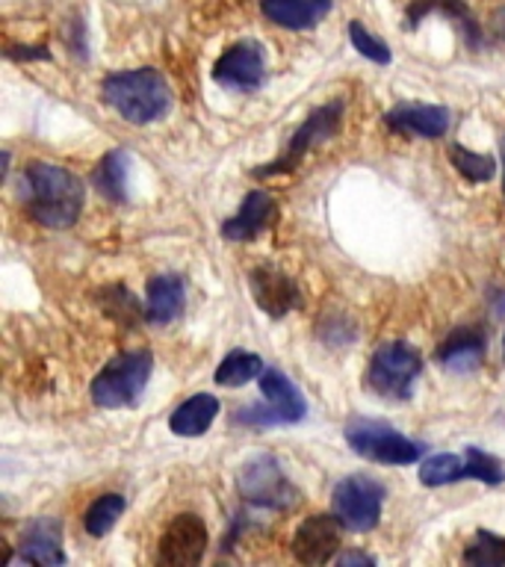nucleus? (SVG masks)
I'll return each mask as SVG.
<instances>
[{
    "mask_svg": "<svg viewBox=\"0 0 505 567\" xmlns=\"http://www.w3.org/2000/svg\"><path fill=\"white\" fill-rule=\"evenodd\" d=\"M122 512H124V496L122 494L97 496L95 503L89 505L86 520H83V526H86V532L92 535V538H104L106 532L113 529L115 523H118Z\"/></svg>",
    "mask_w": 505,
    "mask_h": 567,
    "instance_id": "26",
    "label": "nucleus"
},
{
    "mask_svg": "<svg viewBox=\"0 0 505 567\" xmlns=\"http://www.w3.org/2000/svg\"><path fill=\"white\" fill-rule=\"evenodd\" d=\"M275 210L278 207H275L272 195L264 193V189H251L239 204V210L221 225V237L228 243H248L260 230L269 228V221L275 219Z\"/></svg>",
    "mask_w": 505,
    "mask_h": 567,
    "instance_id": "15",
    "label": "nucleus"
},
{
    "mask_svg": "<svg viewBox=\"0 0 505 567\" xmlns=\"http://www.w3.org/2000/svg\"><path fill=\"white\" fill-rule=\"evenodd\" d=\"M337 520L352 532H370L381 520L384 485L370 476H346L331 494Z\"/></svg>",
    "mask_w": 505,
    "mask_h": 567,
    "instance_id": "9",
    "label": "nucleus"
},
{
    "mask_svg": "<svg viewBox=\"0 0 505 567\" xmlns=\"http://www.w3.org/2000/svg\"><path fill=\"white\" fill-rule=\"evenodd\" d=\"M213 80L228 92H257L266 83V51L255 39L234 42L213 65Z\"/></svg>",
    "mask_w": 505,
    "mask_h": 567,
    "instance_id": "10",
    "label": "nucleus"
},
{
    "mask_svg": "<svg viewBox=\"0 0 505 567\" xmlns=\"http://www.w3.org/2000/svg\"><path fill=\"white\" fill-rule=\"evenodd\" d=\"M219 399L210 393H195L175 408V414L168 416V429L181 437H198L219 416Z\"/></svg>",
    "mask_w": 505,
    "mask_h": 567,
    "instance_id": "20",
    "label": "nucleus"
},
{
    "mask_svg": "<svg viewBox=\"0 0 505 567\" xmlns=\"http://www.w3.org/2000/svg\"><path fill=\"white\" fill-rule=\"evenodd\" d=\"M420 372H423V354L405 340H390L372 352L367 384L379 396L408 402L414 396V381L420 379Z\"/></svg>",
    "mask_w": 505,
    "mask_h": 567,
    "instance_id": "3",
    "label": "nucleus"
},
{
    "mask_svg": "<svg viewBox=\"0 0 505 567\" xmlns=\"http://www.w3.org/2000/svg\"><path fill=\"white\" fill-rule=\"evenodd\" d=\"M331 7L334 0H260V12L284 30H310L331 12Z\"/></svg>",
    "mask_w": 505,
    "mask_h": 567,
    "instance_id": "17",
    "label": "nucleus"
},
{
    "mask_svg": "<svg viewBox=\"0 0 505 567\" xmlns=\"http://www.w3.org/2000/svg\"><path fill=\"white\" fill-rule=\"evenodd\" d=\"M21 561L39 567L65 565V553H62V529L53 517H35L27 523L24 535H21Z\"/></svg>",
    "mask_w": 505,
    "mask_h": 567,
    "instance_id": "16",
    "label": "nucleus"
},
{
    "mask_svg": "<svg viewBox=\"0 0 505 567\" xmlns=\"http://www.w3.org/2000/svg\"><path fill=\"white\" fill-rule=\"evenodd\" d=\"M337 565H343V567H349V565H375V558L372 556H363V553H343V556H337Z\"/></svg>",
    "mask_w": 505,
    "mask_h": 567,
    "instance_id": "32",
    "label": "nucleus"
},
{
    "mask_svg": "<svg viewBox=\"0 0 505 567\" xmlns=\"http://www.w3.org/2000/svg\"><path fill=\"white\" fill-rule=\"evenodd\" d=\"M349 39H352L354 51L361 53V56H367V60L379 62V65H388L390 62L388 42L379 39V35H372L361 21H349Z\"/></svg>",
    "mask_w": 505,
    "mask_h": 567,
    "instance_id": "30",
    "label": "nucleus"
},
{
    "mask_svg": "<svg viewBox=\"0 0 505 567\" xmlns=\"http://www.w3.org/2000/svg\"><path fill=\"white\" fill-rule=\"evenodd\" d=\"M184 281L177 275H157L148 281V299H145V319L154 326H168L184 313Z\"/></svg>",
    "mask_w": 505,
    "mask_h": 567,
    "instance_id": "19",
    "label": "nucleus"
},
{
    "mask_svg": "<svg viewBox=\"0 0 505 567\" xmlns=\"http://www.w3.org/2000/svg\"><path fill=\"white\" fill-rule=\"evenodd\" d=\"M450 159L455 172L461 177H467L470 184H485L491 181L496 172V159L487 157V154H476V151H467L458 142H452L450 145Z\"/></svg>",
    "mask_w": 505,
    "mask_h": 567,
    "instance_id": "25",
    "label": "nucleus"
},
{
    "mask_svg": "<svg viewBox=\"0 0 505 567\" xmlns=\"http://www.w3.org/2000/svg\"><path fill=\"white\" fill-rule=\"evenodd\" d=\"M346 443L352 446L361 458L375 461V464H390V467H402V464H414L423 455V443L411 441L393 425L379 423V420H367L358 416L346 425Z\"/></svg>",
    "mask_w": 505,
    "mask_h": 567,
    "instance_id": "5",
    "label": "nucleus"
},
{
    "mask_svg": "<svg viewBox=\"0 0 505 567\" xmlns=\"http://www.w3.org/2000/svg\"><path fill=\"white\" fill-rule=\"evenodd\" d=\"M104 101L131 124H151L172 106V89L157 69L115 71L104 80Z\"/></svg>",
    "mask_w": 505,
    "mask_h": 567,
    "instance_id": "2",
    "label": "nucleus"
},
{
    "mask_svg": "<svg viewBox=\"0 0 505 567\" xmlns=\"http://www.w3.org/2000/svg\"><path fill=\"white\" fill-rule=\"evenodd\" d=\"M461 558L473 567H505V535L478 529Z\"/></svg>",
    "mask_w": 505,
    "mask_h": 567,
    "instance_id": "24",
    "label": "nucleus"
},
{
    "mask_svg": "<svg viewBox=\"0 0 505 567\" xmlns=\"http://www.w3.org/2000/svg\"><path fill=\"white\" fill-rule=\"evenodd\" d=\"M237 487L246 503L257 505V508H269V512L292 508L296 496H299L272 455H255L251 461H246L239 470Z\"/></svg>",
    "mask_w": 505,
    "mask_h": 567,
    "instance_id": "8",
    "label": "nucleus"
},
{
    "mask_svg": "<svg viewBox=\"0 0 505 567\" xmlns=\"http://www.w3.org/2000/svg\"><path fill=\"white\" fill-rule=\"evenodd\" d=\"M248 281H251V296H255L257 308L269 313L272 319H281L284 313L301 308L299 287L281 269H275V266H257L248 275Z\"/></svg>",
    "mask_w": 505,
    "mask_h": 567,
    "instance_id": "13",
    "label": "nucleus"
},
{
    "mask_svg": "<svg viewBox=\"0 0 505 567\" xmlns=\"http://www.w3.org/2000/svg\"><path fill=\"white\" fill-rule=\"evenodd\" d=\"M499 157H503V195H505V136L499 142Z\"/></svg>",
    "mask_w": 505,
    "mask_h": 567,
    "instance_id": "34",
    "label": "nucleus"
},
{
    "mask_svg": "<svg viewBox=\"0 0 505 567\" xmlns=\"http://www.w3.org/2000/svg\"><path fill=\"white\" fill-rule=\"evenodd\" d=\"M390 131L420 136V140H441L452 124V113L446 106L434 104H399L384 115Z\"/></svg>",
    "mask_w": 505,
    "mask_h": 567,
    "instance_id": "14",
    "label": "nucleus"
},
{
    "mask_svg": "<svg viewBox=\"0 0 505 567\" xmlns=\"http://www.w3.org/2000/svg\"><path fill=\"white\" fill-rule=\"evenodd\" d=\"M340 538L343 523L337 520V514H313L292 535V556L301 565H328L340 549Z\"/></svg>",
    "mask_w": 505,
    "mask_h": 567,
    "instance_id": "12",
    "label": "nucleus"
},
{
    "mask_svg": "<svg viewBox=\"0 0 505 567\" xmlns=\"http://www.w3.org/2000/svg\"><path fill=\"white\" fill-rule=\"evenodd\" d=\"M9 60H51V51L48 48H39V51H16V48H7Z\"/></svg>",
    "mask_w": 505,
    "mask_h": 567,
    "instance_id": "31",
    "label": "nucleus"
},
{
    "mask_svg": "<svg viewBox=\"0 0 505 567\" xmlns=\"http://www.w3.org/2000/svg\"><path fill=\"white\" fill-rule=\"evenodd\" d=\"M503 354H505V340H503Z\"/></svg>",
    "mask_w": 505,
    "mask_h": 567,
    "instance_id": "35",
    "label": "nucleus"
},
{
    "mask_svg": "<svg viewBox=\"0 0 505 567\" xmlns=\"http://www.w3.org/2000/svg\"><path fill=\"white\" fill-rule=\"evenodd\" d=\"M21 202L39 225L53 230L71 228L83 213L86 189L78 175L53 163H30L21 177Z\"/></svg>",
    "mask_w": 505,
    "mask_h": 567,
    "instance_id": "1",
    "label": "nucleus"
},
{
    "mask_svg": "<svg viewBox=\"0 0 505 567\" xmlns=\"http://www.w3.org/2000/svg\"><path fill=\"white\" fill-rule=\"evenodd\" d=\"M264 375V361L260 354L248 352V349H234V352L225 354V361L219 363L216 370V384L221 388H243L251 379H260Z\"/></svg>",
    "mask_w": 505,
    "mask_h": 567,
    "instance_id": "23",
    "label": "nucleus"
},
{
    "mask_svg": "<svg viewBox=\"0 0 505 567\" xmlns=\"http://www.w3.org/2000/svg\"><path fill=\"white\" fill-rule=\"evenodd\" d=\"M494 33L499 35V39H505V7H499L494 12Z\"/></svg>",
    "mask_w": 505,
    "mask_h": 567,
    "instance_id": "33",
    "label": "nucleus"
},
{
    "mask_svg": "<svg viewBox=\"0 0 505 567\" xmlns=\"http://www.w3.org/2000/svg\"><path fill=\"white\" fill-rule=\"evenodd\" d=\"M92 184L104 198L115 204L127 202V186H131V154L127 151H110L95 166Z\"/></svg>",
    "mask_w": 505,
    "mask_h": 567,
    "instance_id": "21",
    "label": "nucleus"
},
{
    "mask_svg": "<svg viewBox=\"0 0 505 567\" xmlns=\"http://www.w3.org/2000/svg\"><path fill=\"white\" fill-rule=\"evenodd\" d=\"M485 358V334L478 328H458L452 331L437 349V361L452 372H473Z\"/></svg>",
    "mask_w": 505,
    "mask_h": 567,
    "instance_id": "18",
    "label": "nucleus"
},
{
    "mask_svg": "<svg viewBox=\"0 0 505 567\" xmlns=\"http://www.w3.org/2000/svg\"><path fill=\"white\" fill-rule=\"evenodd\" d=\"M260 393H264L266 405L243 408L234 420L251 425V429H269V425L301 423L308 414V402L281 370H264Z\"/></svg>",
    "mask_w": 505,
    "mask_h": 567,
    "instance_id": "7",
    "label": "nucleus"
},
{
    "mask_svg": "<svg viewBox=\"0 0 505 567\" xmlns=\"http://www.w3.org/2000/svg\"><path fill=\"white\" fill-rule=\"evenodd\" d=\"M429 12H441L443 18L455 21L470 48H482V30H478L476 18L470 16V9L464 7V0H416L414 7L408 9V27H416V21Z\"/></svg>",
    "mask_w": 505,
    "mask_h": 567,
    "instance_id": "22",
    "label": "nucleus"
},
{
    "mask_svg": "<svg viewBox=\"0 0 505 567\" xmlns=\"http://www.w3.org/2000/svg\"><path fill=\"white\" fill-rule=\"evenodd\" d=\"M97 299H101V305H104V310L110 313V317H115L122 326H133L136 319H140V305H136V299H133L131 292H127V287L124 284H110L106 290L97 292Z\"/></svg>",
    "mask_w": 505,
    "mask_h": 567,
    "instance_id": "29",
    "label": "nucleus"
},
{
    "mask_svg": "<svg viewBox=\"0 0 505 567\" xmlns=\"http://www.w3.org/2000/svg\"><path fill=\"white\" fill-rule=\"evenodd\" d=\"M154 358L148 349L124 352L106 363L92 381V402L101 408H133L148 388Z\"/></svg>",
    "mask_w": 505,
    "mask_h": 567,
    "instance_id": "4",
    "label": "nucleus"
},
{
    "mask_svg": "<svg viewBox=\"0 0 505 567\" xmlns=\"http://www.w3.org/2000/svg\"><path fill=\"white\" fill-rule=\"evenodd\" d=\"M461 470H464V458L458 455H432L420 467V482L425 487L450 485V482H461Z\"/></svg>",
    "mask_w": 505,
    "mask_h": 567,
    "instance_id": "28",
    "label": "nucleus"
},
{
    "mask_svg": "<svg viewBox=\"0 0 505 567\" xmlns=\"http://www.w3.org/2000/svg\"><path fill=\"white\" fill-rule=\"evenodd\" d=\"M204 553H207V526L198 514H177L159 535V565L193 567L202 561Z\"/></svg>",
    "mask_w": 505,
    "mask_h": 567,
    "instance_id": "11",
    "label": "nucleus"
},
{
    "mask_svg": "<svg viewBox=\"0 0 505 567\" xmlns=\"http://www.w3.org/2000/svg\"><path fill=\"white\" fill-rule=\"evenodd\" d=\"M461 478H478V482H485V485H503L505 464L496 458V455H487L485 450H478V446H467Z\"/></svg>",
    "mask_w": 505,
    "mask_h": 567,
    "instance_id": "27",
    "label": "nucleus"
},
{
    "mask_svg": "<svg viewBox=\"0 0 505 567\" xmlns=\"http://www.w3.org/2000/svg\"><path fill=\"white\" fill-rule=\"evenodd\" d=\"M340 122H343V101H331V104L317 106V110L296 127V133H292L290 142H287V148L281 151V157H275L272 163L255 168L251 177H275L292 172L296 166H301V159L308 157V151L317 148L319 142H328L337 131H340Z\"/></svg>",
    "mask_w": 505,
    "mask_h": 567,
    "instance_id": "6",
    "label": "nucleus"
}]
</instances>
